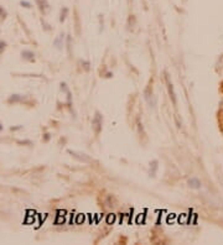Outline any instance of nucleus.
Segmentation results:
<instances>
[{"label": "nucleus", "instance_id": "f8f14e48", "mask_svg": "<svg viewBox=\"0 0 223 245\" xmlns=\"http://www.w3.org/2000/svg\"><path fill=\"white\" fill-rule=\"evenodd\" d=\"M6 16V11L0 6V17H5Z\"/></svg>", "mask_w": 223, "mask_h": 245}, {"label": "nucleus", "instance_id": "dca6fc26", "mask_svg": "<svg viewBox=\"0 0 223 245\" xmlns=\"http://www.w3.org/2000/svg\"><path fill=\"white\" fill-rule=\"evenodd\" d=\"M1 130H3V124L0 123V131H1Z\"/></svg>", "mask_w": 223, "mask_h": 245}, {"label": "nucleus", "instance_id": "0eeeda50", "mask_svg": "<svg viewBox=\"0 0 223 245\" xmlns=\"http://www.w3.org/2000/svg\"><path fill=\"white\" fill-rule=\"evenodd\" d=\"M156 170H157V161H152L151 162V166H150V174L152 177L155 176V173H156Z\"/></svg>", "mask_w": 223, "mask_h": 245}, {"label": "nucleus", "instance_id": "20e7f679", "mask_svg": "<svg viewBox=\"0 0 223 245\" xmlns=\"http://www.w3.org/2000/svg\"><path fill=\"white\" fill-rule=\"evenodd\" d=\"M53 45L57 50H62V45H63V33H61L57 36V39H55Z\"/></svg>", "mask_w": 223, "mask_h": 245}, {"label": "nucleus", "instance_id": "1a4fd4ad", "mask_svg": "<svg viewBox=\"0 0 223 245\" xmlns=\"http://www.w3.org/2000/svg\"><path fill=\"white\" fill-rule=\"evenodd\" d=\"M68 152H69V153H72L73 156H77V155H76V152H74V151H71V150H69ZM83 155H85V153H83ZM83 155H82V156H79V160H82V161H89V158H88V157L83 156Z\"/></svg>", "mask_w": 223, "mask_h": 245}, {"label": "nucleus", "instance_id": "f03ea898", "mask_svg": "<svg viewBox=\"0 0 223 245\" xmlns=\"http://www.w3.org/2000/svg\"><path fill=\"white\" fill-rule=\"evenodd\" d=\"M166 82H167V89H169L170 98H171V100H172V103H173V105H176V103H177V100H176V94H175V90H173L172 83L170 82V79H169V77H167V76H166Z\"/></svg>", "mask_w": 223, "mask_h": 245}, {"label": "nucleus", "instance_id": "9d476101", "mask_svg": "<svg viewBox=\"0 0 223 245\" xmlns=\"http://www.w3.org/2000/svg\"><path fill=\"white\" fill-rule=\"evenodd\" d=\"M20 5L24 6V8H27V9L31 8V4H30L29 1H25V0H23V1H20Z\"/></svg>", "mask_w": 223, "mask_h": 245}, {"label": "nucleus", "instance_id": "39448f33", "mask_svg": "<svg viewBox=\"0 0 223 245\" xmlns=\"http://www.w3.org/2000/svg\"><path fill=\"white\" fill-rule=\"evenodd\" d=\"M21 56L24 60H27V61H34L35 58V53L32 51H29V50H25L21 52Z\"/></svg>", "mask_w": 223, "mask_h": 245}, {"label": "nucleus", "instance_id": "7ed1b4c3", "mask_svg": "<svg viewBox=\"0 0 223 245\" xmlns=\"http://www.w3.org/2000/svg\"><path fill=\"white\" fill-rule=\"evenodd\" d=\"M187 183H189V186H190L191 188H195V190H198V188H201V186H202L201 181H200L198 178H196V177H192V178H190Z\"/></svg>", "mask_w": 223, "mask_h": 245}, {"label": "nucleus", "instance_id": "4468645a", "mask_svg": "<svg viewBox=\"0 0 223 245\" xmlns=\"http://www.w3.org/2000/svg\"><path fill=\"white\" fill-rule=\"evenodd\" d=\"M21 128H23L21 125H19V126H15V128H12V126H11V130H19V129H21Z\"/></svg>", "mask_w": 223, "mask_h": 245}, {"label": "nucleus", "instance_id": "9b49d317", "mask_svg": "<svg viewBox=\"0 0 223 245\" xmlns=\"http://www.w3.org/2000/svg\"><path fill=\"white\" fill-rule=\"evenodd\" d=\"M5 47H6V42H4V41H0V53H1V52L5 50Z\"/></svg>", "mask_w": 223, "mask_h": 245}, {"label": "nucleus", "instance_id": "2eb2a0df", "mask_svg": "<svg viewBox=\"0 0 223 245\" xmlns=\"http://www.w3.org/2000/svg\"><path fill=\"white\" fill-rule=\"evenodd\" d=\"M112 76H113V73H107V76H106V77H107V78H110Z\"/></svg>", "mask_w": 223, "mask_h": 245}, {"label": "nucleus", "instance_id": "6e6552de", "mask_svg": "<svg viewBox=\"0 0 223 245\" xmlns=\"http://www.w3.org/2000/svg\"><path fill=\"white\" fill-rule=\"evenodd\" d=\"M67 14H68V9L67 8H63L61 10V16H60V21L61 23H63L65 21V19H66V16H67Z\"/></svg>", "mask_w": 223, "mask_h": 245}, {"label": "nucleus", "instance_id": "ddd939ff", "mask_svg": "<svg viewBox=\"0 0 223 245\" xmlns=\"http://www.w3.org/2000/svg\"><path fill=\"white\" fill-rule=\"evenodd\" d=\"M50 140V134H45V141H48Z\"/></svg>", "mask_w": 223, "mask_h": 245}, {"label": "nucleus", "instance_id": "f257e3e1", "mask_svg": "<svg viewBox=\"0 0 223 245\" xmlns=\"http://www.w3.org/2000/svg\"><path fill=\"white\" fill-rule=\"evenodd\" d=\"M102 124H103V118L102 115L97 111L94 118H93V120H92V125H93V128H94V131L98 134V132L102 130Z\"/></svg>", "mask_w": 223, "mask_h": 245}, {"label": "nucleus", "instance_id": "423d86ee", "mask_svg": "<svg viewBox=\"0 0 223 245\" xmlns=\"http://www.w3.org/2000/svg\"><path fill=\"white\" fill-rule=\"evenodd\" d=\"M23 99V95H20V94H12L9 99H8V102L9 103H17V102H20Z\"/></svg>", "mask_w": 223, "mask_h": 245}]
</instances>
